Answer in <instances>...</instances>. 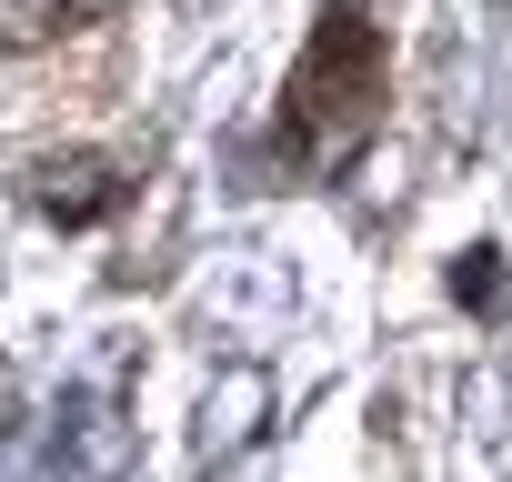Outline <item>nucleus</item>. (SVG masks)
I'll use <instances>...</instances> for the list:
<instances>
[{
    "mask_svg": "<svg viewBox=\"0 0 512 482\" xmlns=\"http://www.w3.org/2000/svg\"><path fill=\"white\" fill-rule=\"evenodd\" d=\"M41 201H51L61 221H91V211L111 201V191H101V161H71V171L51 161V171H41Z\"/></svg>",
    "mask_w": 512,
    "mask_h": 482,
    "instance_id": "2",
    "label": "nucleus"
},
{
    "mask_svg": "<svg viewBox=\"0 0 512 482\" xmlns=\"http://www.w3.org/2000/svg\"><path fill=\"white\" fill-rule=\"evenodd\" d=\"M492 262H502V252H472V272H452V292H472V302H482V312H492V302H502V272H492Z\"/></svg>",
    "mask_w": 512,
    "mask_h": 482,
    "instance_id": "3",
    "label": "nucleus"
},
{
    "mask_svg": "<svg viewBox=\"0 0 512 482\" xmlns=\"http://www.w3.org/2000/svg\"><path fill=\"white\" fill-rule=\"evenodd\" d=\"M372 91H382V51L352 21V0H332V21L312 31V51L292 71V141H302L312 171L352 161V141L372 131Z\"/></svg>",
    "mask_w": 512,
    "mask_h": 482,
    "instance_id": "1",
    "label": "nucleus"
}]
</instances>
